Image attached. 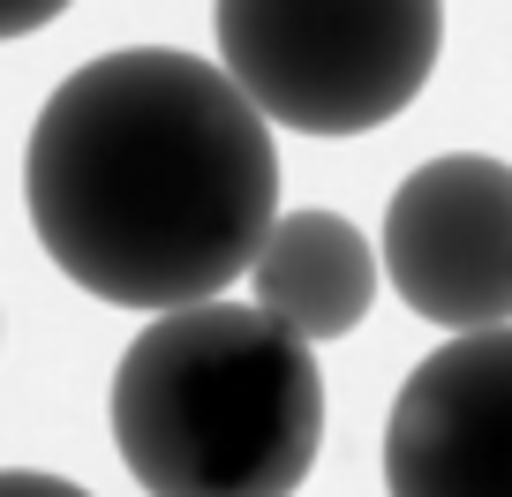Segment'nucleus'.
<instances>
[{
	"label": "nucleus",
	"mask_w": 512,
	"mask_h": 497,
	"mask_svg": "<svg viewBox=\"0 0 512 497\" xmlns=\"http://www.w3.org/2000/svg\"><path fill=\"white\" fill-rule=\"evenodd\" d=\"M38 249L113 309L226 294L279 219L272 121L219 61L121 46L83 61L38 106L23 144Z\"/></svg>",
	"instance_id": "f257e3e1"
},
{
	"label": "nucleus",
	"mask_w": 512,
	"mask_h": 497,
	"mask_svg": "<svg viewBox=\"0 0 512 497\" xmlns=\"http://www.w3.org/2000/svg\"><path fill=\"white\" fill-rule=\"evenodd\" d=\"M384 497H512V324L415 362L384 415Z\"/></svg>",
	"instance_id": "39448f33"
},
{
	"label": "nucleus",
	"mask_w": 512,
	"mask_h": 497,
	"mask_svg": "<svg viewBox=\"0 0 512 497\" xmlns=\"http://www.w3.org/2000/svg\"><path fill=\"white\" fill-rule=\"evenodd\" d=\"M0 497H91L61 475H38V467H0Z\"/></svg>",
	"instance_id": "6e6552de"
},
{
	"label": "nucleus",
	"mask_w": 512,
	"mask_h": 497,
	"mask_svg": "<svg viewBox=\"0 0 512 497\" xmlns=\"http://www.w3.org/2000/svg\"><path fill=\"white\" fill-rule=\"evenodd\" d=\"M256 309L294 339H347L377 302V249L339 211H279L249 257Z\"/></svg>",
	"instance_id": "423d86ee"
},
{
	"label": "nucleus",
	"mask_w": 512,
	"mask_h": 497,
	"mask_svg": "<svg viewBox=\"0 0 512 497\" xmlns=\"http://www.w3.org/2000/svg\"><path fill=\"white\" fill-rule=\"evenodd\" d=\"M219 68L264 121L369 136L422 98L445 0H211Z\"/></svg>",
	"instance_id": "7ed1b4c3"
},
{
	"label": "nucleus",
	"mask_w": 512,
	"mask_h": 497,
	"mask_svg": "<svg viewBox=\"0 0 512 497\" xmlns=\"http://www.w3.org/2000/svg\"><path fill=\"white\" fill-rule=\"evenodd\" d=\"M384 272L445 332L512 324V166L490 151L422 159L384 204Z\"/></svg>",
	"instance_id": "20e7f679"
},
{
	"label": "nucleus",
	"mask_w": 512,
	"mask_h": 497,
	"mask_svg": "<svg viewBox=\"0 0 512 497\" xmlns=\"http://www.w3.org/2000/svg\"><path fill=\"white\" fill-rule=\"evenodd\" d=\"M53 16H68V0H0V38H31Z\"/></svg>",
	"instance_id": "0eeeda50"
},
{
	"label": "nucleus",
	"mask_w": 512,
	"mask_h": 497,
	"mask_svg": "<svg viewBox=\"0 0 512 497\" xmlns=\"http://www.w3.org/2000/svg\"><path fill=\"white\" fill-rule=\"evenodd\" d=\"M113 445L151 497H294L324 452V369L256 302H181L113 369Z\"/></svg>",
	"instance_id": "f03ea898"
}]
</instances>
